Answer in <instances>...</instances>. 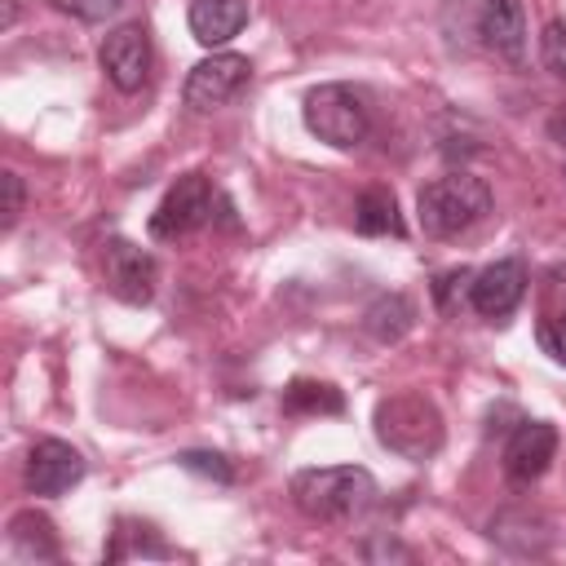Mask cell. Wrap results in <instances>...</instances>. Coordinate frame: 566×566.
<instances>
[{"label":"cell","mask_w":566,"mask_h":566,"mask_svg":"<svg viewBox=\"0 0 566 566\" xmlns=\"http://www.w3.org/2000/svg\"><path fill=\"white\" fill-rule=\"evenodd\" d=\"M539 340H544V349H548L557 363H566V318H557L553 327H539Z\"/></svg>","instance_id":"obj_24"},{"label":"cell","mask_w":566,"mask_h":566,"mask_svg":"<svg viewBox=\"0 0 566 566\" xmlns=\"http://www.w3.org/2000/svg\"><path fill=\"white\" fill-rule=\"evenodd\" d=\"M217 199H221V195H217V186H212L203 172H181V177L164 190L159 208L150 212V234H155V239H164V243L195 234L199 226H208V221H212Z\"/></svg>","instance_id":"obj_5"},{"label":"cell","mask_w":566,"mask_h":566,"mask_svg":"<svg viewBox=\"0 0 566 566\" xmlns=\"http://www.w3.org/2000/svg\"><path fill=\"white\" fill-rule=\"evenodd\" d=\"M491 539L509 548L513 557H544L553 548V526L539 513L526 509H504L491 517Z\"/></svg>","instance_id":"obj_13"},{"label":"cell","mask_w":566,"mask_h":566,"mask_svg":"<svg viewBox=\"0 0 566 566\" xmlns=\"http://www.w3.org/2000/svg\"><path fill=\"white\" fill-rule=\"evenodd\" d=\"M301 119L318 142L336 150H354L371 133V106L354 84H314L301 102Z\"/></svg>","instance_id":"obj_4"},{"label":"cell","mask_w":566,"mask_h":566,"mask_svg":"<svg viewBox=\"0 0 566 566\" xmlns=\"http://www.w3.org/2000/svg\"><path fill=\"white\" fill-rule=\"evenodd\" d=\"M292 504L314 522H354L376 504V478L363 464H323L292 473Z\"/></svg>","instance_id":"obj_1"},{"label":"cell","mask_w":566,"mask_h":566,"mask_svg":"<svg viewBox=\"0 0 566 566\" xmlns=\"http://www.w3.org/2000/svg\"><path fill=\"white\" fill-rule=\"evenodd\" d=\"M102 274H106V287L111 296H119L124 305H146L155 296V283H159V261L137 248L133 239H106L102 248Z\"/></svg>","instance_id":"obj_8"},{"label":"cell","mask_w":566,"mask_h":566,"mask_svg":"<svg viewBox=\"0 0 566 566\" xmlns=\"http://www.w3.org/2000/svg\"><path fill=\"white\" fill-rule=\"evenodd\" d=\"M539 57H544V66H548L557 80H566V22H548V27H544V35H539Z\"/></svg>","instance_id":"obj_20"},{"label":"cell","mask_w":566,"mask_h":566,"mask_svg":"<svg viewBox=\"0 0 566 566\" xmlns=\"http://www.w3.org/2000/svg\"><path fill=\"white\" fill-rule=\"evenodd\" d=\"M553 455H557V429L548 420H517V429L504 442V478L526 486L548 469Z\"/></svg>","instance_id":"obj_11"},{"label":"cell","mask_w":566,"mask_h":566,"mask_svg":"<svg viewBox=\"0 0 566 566\" xmlns=\"http://www.w3.org/2000/svg\"><path fill=\"white\" fill-rule=\"evenodd\" d=\"M548 137H553V142L566 150V111H557V115L548 119Z\"/></svg>","instance_id":"obj_25"},{"label":"cell","mask_w":566,"mask_h":566,"mask_svg":"<svg viewBox=\"0 0 566 566\" xmlns=\"http://www.w3.org/2000/svg\"><path fill=\"white\" fill-rule=\"evenodd\" d=\"M0 190H4V217H0V226L13 230L18 217H22V208H27V186H22V177L13 168H4L0 172Z\"/></svg>","instance_id":"obj_21"},{"label":"cell","mask_w":566,"mask_h":566,"mask_svg":"<svg viewBox=\"0 0 566 566\" xmlns=\"http://www.w3.org/2000/svg\"><path fill=\"white\" fill-rule=\"evenodd\" d=\"M84 455L71 447V442H62V438H40L35 447H31V455H27V491L31 495H44V500H53V495H66L80 478H84Z\"/></svg>","instance_id":"obj_9"},{"label":"cell","mask_w":566,"mask_h":566,"mask_svg":"<svg viewBox=\"0 0 566 566\" xmlns=\"http://www.w3.org/2000/svg\"><path fill=\"white\" fill-rule=\"evenodd\" d=\"M248 80H252V62H248L243 53L221 49V53H208L203 62L190 66V75H186V84H181V97H186L190 111L208 115V111L230 106V102L248 88Z\"/></svg>","instance_id":"obj_6"},{"label":"cell","mask_w":566,"mask_h":566,"mask_svg":"<svg viewBox=\"0 0 566 566\" xmlns=\"http://www.w3.org/2000/svg\"><path fill=\"white\" fill-rule=\"evenodd\" d=\"M562 177H566V164H562Z\"/></svg>","instance_id":"obj_26"},{"label":"cell","mask_w":566,"mask_h":566,"mask_svg":"<svg viewBox=\"0 0 566 566\" xmlns=\"http://www.w3.org/2000/svg\"><path fill=\"white\" fill-rule=\"evenodd\" d=\"M186 22L203 49H221L248 27V0H190Z\"/></svg>","instance_id":"obj_14"},{"label":"cell","mask_w":566,"mask_h":566,"mask_svg":"<svg viewBox=\"0 0 566 566\" xmlns=\"http://www.w3.org/2000/svg\"><path fill=\"white\" fill-rule=\"evenodd\" d=\"M53 4L62 13L80 18V22H106V18H115L124 9V0H53Z\"/></svg>","instance_id":"obj_23"},{"label":"cell","mask_w":566,"mask_h":566,"mask_svg":"<svg viewBox=\"0 0 566 566\" xmlns=\"http://www.w3.org/2000/svg\"><path fill=\"white\" fill-rule=\"evenodd\" d=\"M469 283H473V270L469 265H460V270H447V274H438V283H433V296H438V310L442 314H451L455 310V292L460 296H469Z\"/></svg>","instance_id":"obj_22"},{"label":"cell","mask_w":566,"mask_h":566,"mask_svg":"<svg viewBox=\"0 0 566 566\" xmlns=\"http://www.w3.org/2000/svg\"><path fill=\"white\" fill-rule=\"evenodd\" d=\"M354 230H358V234H371V239H380V234L402 239V234H407V221H402V212H398L394 190H385V186L363 190L358 203H354Z\"/></svg>","instance_id":"obj_16"},{"label":"cell","mask_w":566,"mask_h":566,"mask_svg":"<svg viewBox=\"0 0 566 566\" xmlns=\"http://www.w3.org/2000/svg\"><path fill=\"white\" fill-rule=\"evenodd\" d=\"M486 212H491V186L464 168L424 181L416 195V217L429 239H455V234L473 230Z\"/></svg>","instance_id":"obj_3"},{"label":"cell","mask_w":566,"mask_h":566,"mask_svg":"<svg viewBox=\"0 0 566 566\" xmlns=\"http://www.w3.org/2000/svg\"><path fill=\"white\" fill-rule=\"evenodd\" d=\"M150 62H155V49L142 22H119L97 44V66L119 93H137L150 80Z\"/></svg>","instance_id":"obj_7"},{"label":"cell","mask_w":566,"mask_h":566,"mask_svg":"<svg viewBox=\"0 0 566 566\" xmlns=\"http://www.w3.org/2000/svg\"><path fill=\"white\" fill-rule=\"evenodd\" d=\"M478 35L482 44L504 57L509 66H522L526 62V4L522 0H486L482 13H478Z\"/></svg>","instance_id":"obj_12"},{"label":"cell","mask_w":566,"mask_h":566,"mask_svg":"<svg viewBox=\"0 0 566 566\" xmlns=\"http://www.w3.org/2000/svg\"><path fill=\"white\" fill-rule=\"evenodd\" d=\"M416 327V305L402 292H380L367 310H363V332L376 345H398L407 332Z\"/></svg>","instance_id":"obj_15"},{"label":"cell","mask_w":566,"mask_h":566,"mask_svg":"<svg viewBox=\"0 0 566 566\" xmlns=\"http://www.w3.org/2000/svg\"><path fill=\"white\" fill-rule=\"evenodd\" d=\"M526 296V265L517 256H504V261H491L486 270L473 274L469 283V305L482 314V318H509Z\"/></svg>","instance_id":"obj_10"},{"label":"cell","mask_w":566,"mask_h":566,"mask_svg":"<svg viewBox=\"0 0 566 566\" xmlns=\"http://www.w3.org/2000/svg\"><path fill=\"white\" fill-rule=\"evenodd\" d=\"M172 460H177L186 473L208 478V482H217V486H230V482H234V469H230V460H226L221 451H177Z\"/></svg>","instance_id":"obj_19"},{"label":"cell","mask_w":566,"mask_h":566,"mask_svg":"<svg viewBox=\"0 0 566 566\" xmlns=\"http://www.w3.org/2000/svg\"><path fill=\"white\" fill-rule=\"evenodd\" d=\"M9 544H13V553L27 557V562H53V557H57L53 522H49L44 513H35V509L13 513V522H9Z\"/></svg>","instance_id":"obj_17"},{"label":"cell","mask_w":566,"mask_h":566,"mask_svg":"<svg viewBox=\"0 0 566 566\" xmlns=\"http://www.w3.org/2000/svg\"><path fill=\"white\" fill-rule=\"evenodd\" d=\"M283 411H292V416H340L345 398L327 380H292L283 389Z\"/></svg>","instance_id":"obj_18"},{"label":"cell","mask_w":566,"mask_h":566,"mask_svg":"<svg viewBox=\"0 0 566 566\" xmlns=\"http://www.w3.org/2000/svg\"><path fill=\"white\" fill-rule=\"evenodd\" d=\"M376 438L380 447H389L394 455L420 464L429 455L442 451V411L433 407V398H424L420 389H398V394H385L376 402Z\"/></svg>","instance_id":"obj_2"}]
</instances>
